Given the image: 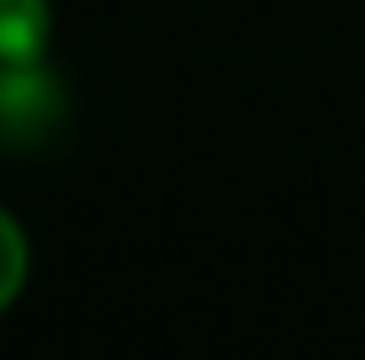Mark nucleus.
<instances>
[{
  "label": "nucleus",
  "instance_id": "nucleus-1",
  "mask_svg": "<svg viewBox=\"0 0 365 360\" xmlns=\"http://www.w3.org/2000/svg\"><path fill=\"white\" fill-rule=\"evenodd\" d=\"M53 37L48 0H0V64H37Z\"/></svg>",
  "mask_w": 365,
  "mask_h": 360
},
{
  "label": "nucleus",
  "instance_id": "nucleus-2",
  "mask_svg": "<svg viewBox=\"0 0 365 360\" xmlns=\"http://www.w3.org/2000/svg\"><path fill=\"white\" fill-rule=\"evenodd\" d=\"M32 276V244H27V228L0 207V313L21 297Z\"/></svg>",
  "mask_w": 365,
  "mask_h": 360
}]
</instances>
